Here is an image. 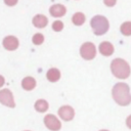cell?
<instances>
[{
    "label": "cell",
    "instance_id": "6da1fadb",
    "mask_svg": "<svg viewBox=\"0 0 131 131\" xmlns=\"http://www.w3.org/2000/svg\"><path fill=\"white\" fill-rule=\"evenodd\" d=\"M113 97L120 105H127L131 102L129 86L125 83H118L113 88Z\"/></svg>",
    "mask_w": 131,
    "mask_h": 131
},
{
    "label": "cell",
    "instance_id": "7a4b0ae2",
    "mask_svg": "<svg viewBox=\"0 0 131 131\" xmlns=\"http://www.w3.org/2000/svg\"><path fill=\"white\" fill-rule=\"evenodd\" d=\"M111 70L114 76L119 79H126L130 75V67L128 62L122 58H116L111 63Z\"/></svg>",
    "mask_w": 131,
    "mask_h": 131
},
{
    "label": "cell",
    "instance_id": "3957f363",
    "mask_svg": "<svg viewBox=\"0 0 131 131\" xmlns=\"http://www.w3.org/2000/svg\"><path fill=\"white\" fill-rule=\"evenodd\" d=\"M91 27L95 35H103L108 30V20L103 15H95L91 19Z\"/></svg>",
    "mask_w": 131,
    "mask_h": 131
},
{
    "label": "cell",
    "instance_id": "277c9868",
    "mask_svg": "<svg viewBox=\"0 0 131 131\" xmlns=\"http://www.w3.org/2000/svg\"><path fill=\"white\" fill-rule=\"evenodd\" d=\"M80 53H81V56L84 58V59H87V60H90L92 58H94L95 54H96V48H95V45L91 42H86L84 43L81 48H80Z\"/></svg>",
    "mask_w": 131,
    "mask_h": 131
},
{
    "label": "cell",
    "instance_id": "5b68a950",
    "mask_svg": "<svg viewBox=\"0 0 131 131\" xmlns=\"http://www.w3.org/2000/svg\"><path fill=\"white\" fill-rule=\"evenodd\" d=\"M0 102L2 104L6 105V106H9V107H14L15 106L13 95H12V93L9 89L0 90Z\"/></svg>",
    "mask_w": 131,
    "mask_h": 131
},
{
    "label": "cell",
    "instance_id": "8992f818",
    "mask_svg": "<svg viewBox=\"0 0 131 131\" xmlns=\"http://www.w3.org/2000/svg\"><path fill=\"white\" fill-rule=\"evenodd\" d=\"M44 124L48 129H50L52 131H58L61 127L59 120L53 115H47L44 118Z\"/></svg>",
    "mask_w": 131,
    "mask_h": 131
},
{
    "label": "cell",
    "instance_id": "52a82bcc",
    "mask_svg": "<svg viewBox=\"0 0 131 131\" xmlns=\"http://www.w3.org/2000/svg\"><path fill=\"white\" fill-rule=\"evenodd\" d=\"M58 115L59 117L64 120V121H70L74 118L75 116V112H74V108L70 105H63L61 106L59 110H58Z\"/></svg>",
    "mask_w": 131,
    "mask_h": 131
},
{
    "label": "cell",
    "instance_id": "ba28073f",
    "mask_svg": "<svg viewBox=\"0 0 131 131\" xmlns=\"http://www.w3.org/2000/svg\"><path fill=\"white\" fill-rule=\"evenodd\" d=\"M3 46L7 50H15L18 47V40L14 36H7L3 39Z\"/></svg>",
    "mask_w": 131,
    "mask_h": 131
},
{
    "label": "cell",
    "instance_id": "9c48e42d",
    "mask_svg": "<svg viewBox=\"0 0 131 131\" xmlns=\"http://www.w3.org/2000/svg\"><path fill=\"white\" fill-rule=\"evenodd\" d=\"M49 11H50V14L52 16H54V17H60V16L64 15V13H66L67 10H66V7L63 5H61V4H54V5H52L50 7Z\"/></svg>",
    "mask_w": 131,
    "mask_h": 131
},
{
    "label": "cell",
    "instance_id": "30bf717a",
    "mask_svg": "<svg viewBox=\"0 0 131 131\" xmlns=\"http://www.w3.org/2000/svg\"><path fill=\"white\" fill-rule=\"evenodd\" d=\"M99 51L102 55L105 56H110L113 54L114 52V46L113 44H111L110 42H102L99 45Z\"/></svg>",
    "mask_w": 131,
    "mask_h": 131
},
{
    "label": "cell",
    "instance_id": "8fae6325",
    "mask_svg": "<svg viewBox=\"0 0 131 131\" xmlns=\"http://www.w3.org/2000/svg\"><path fill=\"white\" fill-rule=\"evenodd\" d=\"M48 23V18L43 14H37L33 18V24L37 28H44Z\"/></svg>",
    "mask_w": 131,
    "mask_h": 131
},
{
    "label": "cell",
    "instance_id": "7c38bea8",
    "mask_svg": "<svg viewBox=\"0 0 131 131\" xmlns=\"http://www.w3.org/2000/svg\"><path fill=\"white\" fill-rule=\"evenodd\" d=\"M21 86L25 90H32L36 86V80L33 77H26L21 81Z\"/></svg>",
    "mask_w": 131,
    "mask_h": 131
},
{
    "label": "cell",
    "instance_id": "4fadbf2b",
    "mask_svg": "<svg viewBox=\"0 0 131 131\" xmlns=\"http://www.w3.org/2000/svg\"><path fill=\"white\" fill-rule=\"evenodd\" d=\"M46 77L50 82H56L60 78V72H59V70H57L55 68H51L50 70H48Z\"/></svg>",
    "mask_w": 131,
    "mask_h": 131
},
{
    "label": "cell",
    "instance_id": "5bb4252c",
    "mask_svg": "<svg viewBox=\"0 0 131 131\" xmlns=\"http://www.w3.org/2000/svg\"><path fill=\"white\" fill-rule=\"evenodd\" d=\"M35 108H36V111H38L40 113H44L48 110V102L43 99L37 100L35 102Z\"/></svg>",
    "mask_w": 131,
    "mask_h": 131
},
{
    "label": "cell",
    "instance_id": "9a60e30c",
    "mask_svg": "<svg viewBox=\"0 0 131 131\" xmlns=\"http://www.w3.org/2000/svg\"><path fill=\"white\" fill-rule=\"evenodd\" d=\"M72 20L76 26H81L85 21V15L82 12H76L72 17Z\"/></svg>",
    "mask_w": 131,
    "mask_h": 131
},
{
    "label": "cell",
    "instance_id": "2e32d148",
    "mask_svg": "<svg viewBox=\"0 0 131 131\" xmlns=\"http://www.w3.org/2000/svg\"><path fill=\"white\" fill-rule=\"evenodd\" d=\"M121 33L125 36H130L131 35V21H125L121 26Z\"/></svg>",
    "mask_w": 131,
    "mask_h": 131
},
{
    "label": "cell",
    "instance_id": "e0dca14e",
    "mask_svg": "<svg viewBox=\"0 0 131 131\" xmlns=\"http://www.w3.org/2000/svg\"><path fill=\"white\" fill-rule=\"evenodd\" d=\"M43 41H44V36L42 34H39L38 33V34H36V35L33 36V43L34 44L40 45V44L43 43Z\"/></svg>",
    "mask_w": 131,
    "mask_h": 131
},
{
    "label": "cell",
    "instance_id": "ac0fdd59",
    "mask_svg": "<svg viewBox=\"0 0 131 131\" xmlns=\"http://www.w3.org/2000/svg\"><path fill=\"white\" fill-rule=\"evenodd\" d=\"M62 28H63V24H62V21H60V20H55V21L52 24V29H53L54 31H56V32L61 31Z\"/></svg>",
    "mask_w": 131,
    "mask_h": 131
},
{
    "label": "cell",
    "instance_id": "d6986e66",
    "mask_svg": "<svg viewBox=\"0 0 131 131\" xmlns=\"http://www.w3.org/2000/svg\"><path fill=\"white\" fill-rule=\"evenodd\" d=\"M126 125L131 129V115L127 118V120H126Z\"/></svg>",
    "mask_w": 131,
    "mask_h": 131
},
{
    "label": "cell",
    "instance_id": "ffe728a7",
    "mask_svg": "<svg viewBox=\"0 0 131 131\" xmlns=\"http://www.w3.org/2000/svg\"><path fill=\"white\" fill-rule=\"evenodd\" d=\"M104 3H105L106 5H115V4H116V1H111V2H110V1H106V0H105Z\"/></svg>",
    "mask_w": 131,
    "mask_h": 131
},
{
    "label": "cell",
    "instance_id": "44dd1931",
    "mask_svg": "<svg viewBox=\"0 0 131 131\" xmlns=\"http://www.w3.org/2000/svg\"><path fill=\"white\" fill-rule=\"evenodd\" d=\"M4 82H5L4 78H3L2 76H0V87H2V86L4 85Z\"/></svg>",
    "mask_w": 131,
    "mask_h": 131
},
{
    "label": "cell",
    "instance_id": "7402d4cb",
    "mask_svg": "<svg viewBox=\"0 0 131 131\" xmlns=\"http://www.w3.org/2000/svg\"><path fill=\"white\" fill-rule=\"evenodd\" d=\"M6 4L8 5H13V4H16V1H12V2H9V1H5Z\"/></svg>",
    "mask_w": 131,
    "mask_h": 131
},
{
    "label": "cell",
    "instance_id": "603a6c76",
    "mask_svg": "<svg viewBox=\"0 0 131 131\" xmlns=\"http://www.w3.org/2000/svg\"><path fill=\"white\" fill-rule=\"evenodd\" d=\"M100 131H107V130H100Z\"/></svg>",
    "mask_w": 131,
    "mask_h": 131
}]
</instances>
